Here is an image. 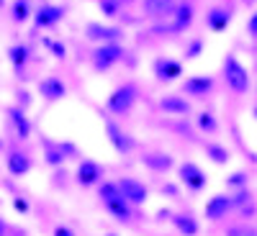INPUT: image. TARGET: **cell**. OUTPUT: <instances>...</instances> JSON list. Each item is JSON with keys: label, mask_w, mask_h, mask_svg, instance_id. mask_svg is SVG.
<instances>
[{"label": "cell", "mask_w": 257, "mask_h": 236, "mask_svg": "<svg viewBox=\"0 0 257 236\" xmlns=\"http://www.w3.org/2000/svg\"><path fill=\"white\" fill-rule=\"evenodd\" d=\"M247 34L252 39H257V13H252V18L247 21Z\"/></svg>", "instance_id": "obj_33"}, {"label": "cell", "mask_w": 257, "mask_h": 236, "mask_svg": "<svg viewBox=\"0 0 257 236\" xmlns=\"http://www.w3.org/2000/svg\"><path fill=\"white\" fill-rule=\"evenodd\" d=\"M64 18V11L59 6H41L36 13H34V21L39 29H49V26H57L59 21Z\"/></svg>", "instance_id": "obj_15"}, {"label": "cell", "mask_w": 257, "mask_h": 236, "mask_svg": "<svg viewBox=\"0 0 257 236\" xmlns=\"http://www.w3.org/2000/svg\"><path fill=\"white\" fill-rule=\"evenodd\" d=\"M54 236H75V233H72V228H67V226H57V228H54Z\"/></svg>", "instance_id": "obj_36"}, {"label": "cell", "mask_w": 257, "mask_h": 236, "mask_svg": "<svg viewBox=\"0 0 257 236\" xmlns=\"http://www.w3.org/2000/svg\"><path fill=\"white\" fill-rule=\"evenodd\" d=\"M226 236H249V231H247L244 226H231V228L226 231Z\"/></svg>", "instance_id": "obj_34"}, {"label": "cell", "mask_w": 257, "mask_h": 236, "mask_svg": "<svg viewBox=\"0 0 257 236\" xmlns=\"http://www.w3.org/2000/svg\"><path fill=\"white\" fill-rule=\"evenodd\" d=\"M75 180H77V185H82V187H93V185L103 182V167H100L95 159H82V162L77 164Z\"/></svg>", "instance_id": "obj_8"}, {"label": "cell", "mask_w": 257, "mask_h": 236, "mask_svg": "<svg viewBox=\"0 0 257 236\" xmlns=\"http://www.w3.org/2000/svg\"><path fill=\"white\" fill-rule=\"evenodd\" d=\"M196 123H198L201 131H206V134H216V131H219V121L213 118L211 113H206V111L196 116Z\"/></svg>", "instance_id": "obj_27"}, {"label": "cell", "mask_w": 257, "mask_h": 236, "mask_svg": "<svg viewBox=\"0 0 257 236\" xmlns=\"http://www.w3.org/2000/svg\"><path fill=\"white\" fill-rule=\"evenodd\" d=\"M224 80L237 95H244L249 90V72L234 54L224 57Z\"/></svg>", "instance_id": "obj_2"}, {"label": "cell", "mask_w": 257, "mask_h": 236, "mask_svg": "<svg viewBox=\"0 0 257 236\" xmlns=\"http://www.w3.org/2000/svg\"><path fill=\"white\" fill-rule=\"evenodd\" d=\"M0 236H6V223L0 221Z\"/></svg>", "instance_id": "obj_39"}, {"label": "cell", "mask_w": 257, "mask_h": 236, "mask_svg": "<svg viewBox=\"0 0 257 236\" xmlns=\"http://www.w3.org/2000/svg\"><path fill=\"white\" fill-rule=\"evenodd\" d=\"M118 190H121V195L132 203V205H144L147 198H149V190L144 182H139L137 177H121L118 182Z\"/></svg>", "instance_id": "obj_7"}, {"label": "cell", "mask_w": 257, "mask_h": 236, "mask_svg": "<svg viewBox=\"0 0 257 236\" xmlns=\"http://www.w3.org/2000/svg\"><path fill=\"white\" fill-rule=\"evenodd\" d=\"M98 195H100L105 210H108L116 221H123V223L132 221V213H134L132 208L134 205L121 195V190H118L116 182H98Z\"/></svg>", "instance_id": "obj_1"}, {"label": "cell", "mask_w": 257, "mask_h": 236, "mask_svg": "<svg viewBox=\"0 0 257 236\" xmlns=\"http://www.w3.org/2000/svg\"><path fill=\"white\" fill-rule=\"evenodd\" d=\"M64 159H67V152H64L62 141H59V144H54V141L44 139V162H47L49 167H62V164H64Z\"/></svg>", "instance_id": "obj_21"}, {"label": "cell", "mask_w": 257, "mask_h": 236, "mask_svg": "<svg viewBox=\"0 0 257 236\" xmlns=\"http://www.w3.org/2000/svg\"><path fill=\"white\" fill-rule=\"evenodd\" d=\"M157 218H160V221H165V218H173V213H170L167 208H162V210H157Z\"/></svg>", "instance_id": "obj_37"}, {"label": "cell", "mask_w": 257, "mask_h": 236, "mask_svg": "<svg viewBox=\"0 0 257 236\" xmlns=\"http://www.w3.org/2000/svg\"><path fill=\"white\" fill-rule=\"evenodd\" d=\"M3 149H6V141H3V136H0V152H3Z\"/></svg>", "instance_id": "obj_40"}, {"label": "cell", "mask_w": 257, "mask_h": 236, "mask_svg": "<svg viewBox=\"0 0 257 236\" xmlns=\"http://www.w3.org/2000/svg\"><path fill=\"white\" fill-rule=\"evenodd\" d=\"M155 77L160 80V82H173V80H178L180 75H183V64L178 62V59H170V57H160V59H155Z\"/></svg>", "instance_id": "obj_11"}, {"label": "cell", "mask_w": 257, "mask_h": 236, "mask_svg": "<svg viewBox=\"0 0 257 236\" xmlns=\"http://www.w3.org/2000/svg\"><path fill=\"white\" fill-rule=\"evenodd\" d=\"M252 116H254V121H257V105H254V108H252Z\"/></svg>", "instance_id": "obj_41"}, {"label": "cell", "mask_w": 257, "mask_h": 236, "mask_svg": "<svg viewBox=\"0 0 257 236\" xmlns=\"http://www.w3.org/2000/svg\"><path fill=\"white\" fill-rule=\"evenodd\" d=\"M11 16H13L16 24H24V21H29V18H31V3H29V0H16L13 8H11Z\"/></svg>", "instance_id": "obj_25"}, {"label": "cell", "mask_w": 257, "mask_h": 236, "mask_svg": "<svg viewBox=\"0 0 257 236\" xmlns=\"http://www.w3.org/2000/svg\"><path fill=\"white\" fill-rule=\"evenodd\" d=\"M103 126H105V136H108V144L113 146V152H116V154L126 157V154L137 146V141H134L132 136H128V134L123 131V128L116 123V121H111L108 116L103 118Z\"/></svg>", "instance_id": "obj_4"}, {"label": "cell", "mask_w": 257, "mask_h": 236, "mask_svg": "<svg viewBox=\"0 0 257 236\" xmlns=\"http://www.w3.org/2000/svg\"><path fill=\"white\" fill-rule=\"evenodd\" d=\"M123 59V49L118 44H100L95 52H93V67L98 72H105V70H111L113 64H118Z\"/></svg>", "instance_id": "obj_6"}, {"label": "cell", "mask_w": 257, "mask_h": 236, "mask_svg": "<svg viewBox=\"0 0 257 236\" xmlns=\"http://www.w3.org/2000/svg\"><path fill=\"white\" fill-rule=\"evenodd\" d=\"M165 192H167V195H178V190H175L173 185H165V187H162V195H165Z\"/></svg>", "instance_id": "obj_38"}, {"label": "cell", "mask_w": 257, "mask_h": 236, "mask_svg": "<svg viewBox=\"0 0 257 236\" xmlns=\"http://www.w3.org/2000/svg\"><path fill=\"white\" fill-rule=\"evenodd\" d=\"M137 98H139L137 85H132V82L118 85V88L108 95V100H105V108H108V113H113V116H126L134 108Z\"/></svg>", "instance_id": "obj_3"}, {"label": "cell", "mask_w": 257, "mask_h": 236, "mask_svg": "<svg viewBox=\"0 0 257 236\" xmlns=\"http://www.w3.org/2000/svg\"><path fill=\"white\" fill-rule=\"evenodd\" d=\"M249 236H257V233H249Z\"/></svg>", "instance_id": "obj_43"}, {"label": "cell", "mask_w": 257, "mask_h": 236, "mask_svg": "<svg viewBox=\"0 0 257 236\" xmlns=\"http://www.w3.org/2000/svg\"><path fill=\"white\" fill-rule=\"evenodd\" d=\"M175 223V228L183 233V236H196L198 233V221L190 216V213H173V218H170Z\"/></svg>", "instance_id": "obj_23"}, {"label": "cell", "mask_w": 257, "mask_h": 236, "mask_svg": "<svg viewBox=\"0 0 257 236\" xmlns=\"http://www.w3.org/2000/svg\"><path fill=\"white\" fill-rule=\"evenodd\" d=\"M6 113H8V121H11V126H13L16 136H18L21 141H26V139L31 136V121H29L26 111L21 108V105H11Z\"/></svg>", "instance_id": "obj_12"}, {"label": "cell", "mask_w": 257, "mask_h": 236, "mask_svg": "<svg viewBox=\"0 0 257 236\" xmlns=\"http://www.w3.org/2000/svg\"><path fill=\"white\" fill-rule=\"evenodd\" d=\"M13 208H16L18 213H29V203H26L24 198H16V200H13Z\"/></svg>", "instance_id": "obj_35"}, {"label": "cell", "mask_w": 257, "mask_h": 236, "mask_svg": "<svg viewBox=\"0 0 257 236\" xmlns=\"http://www.w3.org/2000/svg\"><path fill=\"white\" fill-rule=\"evenodd\" d=\"M183 95L188 98H206L213 90V77L211 75H193L183 82Z\"/></svg>", "instance_id": "obj_9"}, {"label": "cell", "mask_w": 257, "mask_h": 236, "mask_svg": "<svg viewBox=\"0 0 257 236\" xmlns=\"http://www.w3.org/2000/svg\"><path fill=\"white\" fill-rule=\"evenodd\" d=\"M175 6V0H144V13L152 18H170Z\"/></svg>", "instance_id": "obj_19"}, {"label": "cell", "mask_w": 257, "mask_h": 236, "mask_svg": "<svg viewBox=\"0 0 257 236\" xmlns=\"http://www.w3.org/2000/svg\"><path fill=\"white\" fill-rule=\"evenodd\" d=\"M160 111L167 116H188L190 113V103L183 95H165L160 100Z\"/></svg>", "instance_id": "obj_17"}, {"label": "cell", "mask_w": 257, "mask_h": 236, "mask_svg": "<svg viewBox=\"0 0 257 236\" xmlns=\"http://www.w3.org/2000/svg\"><path fill=\"white\" fill-rule=\"evenodd\" d=\"M178 180H180L190 192H201V190H206V185H208L206 172H203L196 162H183V164L178 167Z\"/></svg>", "instance_id": "obj_5"}, {"label": "cell", "mask_w": 257, "mask_h": 236, "mask_svg": "<svg viewBox=\"0 0 257 236\" xmlns=\"http://www.w3.org/2000/svg\"><path fill=\"white\" fill-rule=\"evenodd\" d=\"M247 200H249V192H247V187H239V192L231 198V208H234V205H244Z\"/></svg>", "instance_id": "obj_30"}, {"label": "cell", "mask_w": 257, "mask_h": 236, "mask_svg": "<svg viewBox=\"0 0 257 236\" xmlns=\"http://www.w3.org/2000/svg\"><path fill=\"white\" fill-rule=\"evenodd\" d=\"M206 157L213 162V164H226L231 157H229V152L224 146H219V144H206Z\"/></svg>", "instance_id": "obj_26"}, {"label": "cell", "mask_w": 257, "mask_h": 236, "mask_svg": "<svg viewBox=\"0 0 257 236\" xmlns=\"http://www.w3.org/2000/svg\"><path fill=\"white\" fill-rule=\"evenodd\" d=\"M229 210H231V198H229V195H213V198L206 203V208H203V216H206L208 221H219V218L226 216Z\"/></svg>", "instance_id": "obj_14"}, {"label": "cell", "mask_w": 257, "mask_h": 236, "mask_svg": "<svg viewBox=\"0 0 257 236\" xmlns=\"http://www.w3.org/2000/svg\"><path fill=\"white\" fill-rule=\"evenodd\" d=\"M8 59H11V64H13L16 75H24L26 62H29V49H26V47H21V44H16V47L8 49Z\"/></svg>", "instance_id": "obj_24"}, {"label": "cell", "mask_w": 257, "mask_h": 236, "mask_svg": "<svg viewBox=\"0 0 257 236\" xmlns=\"http://www.w3.org/2000/svg\"><path fill=\"white\" fill-rule=\"evenodd\" d=\"M118 0H100V11L105 13V16H116L118 13Z\"/></svg>", "instance_id": "obj_28"}, {"label": "cell", "mask_w": 257, "mask_h": 236, "mask_svg": "<svg viewBox=\"0 0 257 236\" xmlns=\"http://www.w3.org/2000/svg\"><path fill=\"white\" fill-rule=\"evenodd\" d=\"M6 167H8V172L13 177H24V175H29V169H31V157L24 154V152H18V149H11L8 157H6Z\"/></svg>", "instance_id": "obj_13"}, {"label": "cell", "mask_w": 257, "mask_h": 236, "mask_svg": "<svg viewBox=\"0 0 257 236\" xmlns=\"http://www.w3.org/2000/svg\"><path fill=\"white\" fill-rule=\"evenodd\" d=\"M118 3H132V0H118Z\"/></svg>", "instance_id": "obj_42"}, {"label": "cell", "mask_w": 257, "mask_h": 236, "mask_svg": "<svg viewBox=\"0 0 257 236\" xmlns=\"http://www.w3.org/2000/svg\"><path fill=\"white\" fill-rule=\"evenodd\" d=\"M88 39L90 41H100V44H111V41L121 39V29L100 26V24H88Z\"/></svg>", "instance_id": "obj_18"}, {"label": "cell", "mask_w": 257, "mask_h": 236, "mask_svg": "<svg viewBox=\"0 0 257 236\" xmlns=\"http://www.w3.org/2000/svg\"><path fill=\"white\" fill-rule=\"evenodd\" d=\"M173 24H170L167 29L170 31H183V29H188L190 26V21H193V6L190 3H180V6H175V11H173Z\"/></svg>", "instance_id": "obj_20"}, {"label": "cell", "mask_w": 257, "mask_h": 236, "mask_svg": "<svg viewBox=\"0 0 257 236\" xmlns=\"http://www.w3.org/2000/svg\"><path fill=\"white\" fill-rule=\"evenodd\" d=\"M44 44H47V47L54 52V57H59V59H64V54H67V49H64L62 44H57V41H49V39H47Z\"/></svg>", "instance_id": "obj_31"}, {"label": "cell", "mask_w": 257, "mask_h": 236, "mask_svg": "<svg viewBox=\"0 0 257 236\" xmlns=\"http://www.w3.org/2000/svg\"><path fill=\"white\" fill-rule=\"evenodd\" d=\"M229 21H231V11H226V8H213V11L206 16V24H208V29H211L213 34L224 31V29L229 26Z\"/></svg>", "instance_id": "obj_22"}, {"label": "cell", "mask_w": 257, "mask_h": 236, "mask_svg": "<svg viewBox=\"0 0 257 236\" xmlns=\"http://www.w3.org/2000/svg\"><path fill=\"white\" fill-rule=\"evenodd\" d=\"M142 164L147 169H152V172H167V169H173L175 159L165 152H147L142 154Z\"/></svg>", "instance_id": "obj_16"}, {"label": "cell", "mask_w": 257, "mask_h": 236, "mask_svg": "<svg viewBox=\"0 0 257 236\" xmlns=\"http://www.w3.org/2000/svg\"><path fill=\"white\" fill-rule=\"evenodd\" d=\"M201 47H203L201 41H193V44L188 47V52H185V57H188V59H196V57L201 54Z\"/></svg>", "instance_id": "obj_32"}, {"label": "cell", "mask_w": 257, "mask_h": 236, "mask_svg": "<svg viewBox=\"0 0 257 236\" xmlns=\"http://www.w3.org/2000/svg\"><path fill=\"white\" fill-rule=\"evenodd\" d=\"M229 187H247V175L244 172H234L229 180H226Z\"/></svg>", "instance_id": "obj_29"}, {"label": "cell", "mask_w": 257, "mask_h": 236, "mask_svg": "<svg viewBox=\"0 0 257 236\" xmlns=\"http://www.w3.org/2000/svg\"><path fill=\"white\" fill-rule=\"evenodd\" d=\"M36 90H39V95L44 98V100L54 103V100H62L64 95H67V85H64L59 77L49 75V77H44V80H39Z\"/></svg>", "instance_id": "obj_10"}]
</instances>
